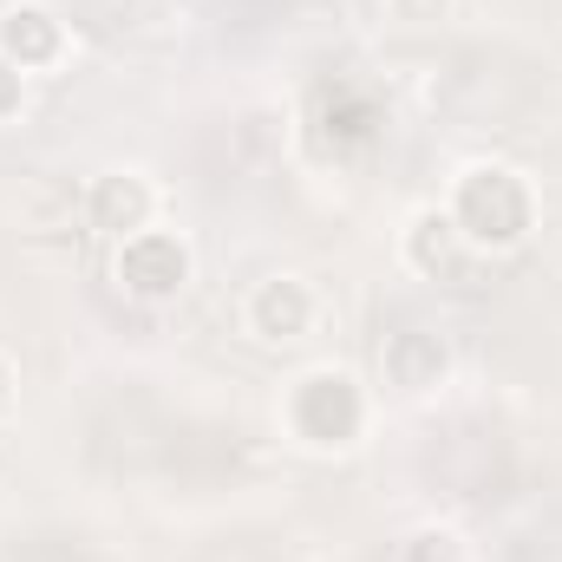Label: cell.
I'll return each instance as SVG.
<instances>
[{"mask_svg": "<svg viewBox=\"0 0 562 562\" xmlns=\"http://www.w3.org/2000/svg\"><path fill=\"white\" fill-rule=\"evenodd\" d=\"M321 321V294L301 276H269L249 294V334L256 340H301Z\"/></svg>", "mask_w": 562, "mask_h": 562, "instance_id": "cell-1", "label": "cell"}, {"mask_svg": "<svg viewBox=\"0 0 562 562\" xmlns=\"http://www.w3.org/2000/svg\"><path fill=\"white\" fill-rule=\"evenodd\" d=\"M7 112H20V66L0 59V119H7Z\"/></svg>", "mask_w": 562, "mask_h": 562, "instance_id": "cell-5", "label": "cell"}, {"mask_svg": "<svg viewBox=\"0 0 562 562\" xmlns=\"http://www.w3.org/2000/svg\"><path fill=\"white\" fill-rule=\"evenodd\" d=\"M59 46H66V33H59V20L46 7H7L0 13V59L7 66L33 72V66L59 59Z\"/></svg>", "mask_w": 562, "mask_h": 562, "instance_id": "cell-3", "label": "cell"}, {"mask_svg": "<svg viewBox=\"0 0 562 562\" xmlns=\"http://www.w3.org/2000/svg\"><path fill=\"white\" fill-rule=\"evenodd\" d=\"M119 276H125L132 294H177L183 276H190V256H183L177 236L138 229V236H125V249H119Z\"/></svg>", "mask_w": 562, "mask_h": 562, "instance_id": "cell-2", "label": "cell"}, {"mask_svg": "<svg viewBox=\"0 0 562 562\" xmlns=\"http://www.w3.org/2000/svg\"><path fill=\"white\" fill-rule=\"evenodd\" d=\"M7 400H13V373H7V360H0V413H7Z\"/></svg>", "mask_w": 562, "mask_h": 562, "instance_id": "cell-6", "label": "cell"}, {"mask_svg": "<svg viewBox=\"0 0 562 562\" xmlns=\"http://www.w3.org/2000/svg\"><path fill=\"white\" fill-rule=\"evenodd\" d=\"M386 13H393L400 26H431V20L451 13V0H386Z\"/></svg>", "mask_w": 562, "mask_h": 562, "instance_id": "cell-4", "label": "cell"}]
</instances>
